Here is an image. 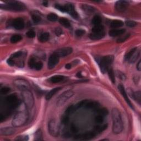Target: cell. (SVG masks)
<instances>
[{"label":"cell","mask_w":141,"mask_h":141,"mask_svg":"<svg viewBox=\"0 0 141 141\" xmlns=\"http://www.w3.org/2000/svg\"><path fill=\"white\" fill-rule=\"evenodd\" d=\"M112 119V131L115 134L120 133L123 130V123L119 110L114 108L111 112Z\"/></svg>","instance_id":"cell-1"},{"label":"cell","mask_w":141,"mask_h":141,"mask_svg":"<svg viewBox=\"0 0 141 141\" xmlns=\"http://www.w3.org/2000/svg\"><path fill=\"white\" fill-rule=\"evenodd\" d=\"M5 5H1L0 7L12 11H23L26 9L25 6L19 1H9L5 2Z\"/></svg>","instance_id":"cell-2"},{"label":"cell","mask_w":141,"mask_h":141,"mask_svg":"<svg viewBox=\"0 0 141 141\" xmlns=\"http://www.w3.org/2000/svg\"><path fill=\"white\" fill-rule=\"evenodd\" d=\"M28 114L26 111H19L16 114L12 120V125L14 127H21L28 121Z\"/></svg>","instance_id":"cell-3"},{"label":"cell","mask_w":141,"mask_h":141,"mask_svg":"<svg viewBox=\"0 0 141 141\" xmlns=\"http://www.w3.org/2000/svg\"><path fill=\"white\" fill-rule=\"evenodd\" d=\"M99 65L101 72L103 73L107 72L110 66L112 64L114 61V56L112 55H108L103 57V58L98 59L97 60Z\"/></svg>","instance_id":"cell-4"},{"label":"cell","mask_w":141,"mask_h":141,"mask_svg":"<svg viewBox=\"0 0 141 141\" xmlns=\"http://www.w3.org/2000/svg\"><path fill=\"white\" fill-rule=\"evenodd\" d=\"M22 99L24 103L28 109H31L34 106V97L30 90H25L22 92Z\"/></svg>","instance_id":"cell-5"},{"label":"cell","mask_w":141,"mask_h":141,"mask_svg":"<svg viewBox=\"0 0 141 141\" xmlns=\"http://www.w3.org/2000/svg\"><path fill=\"white\" fill-rule=\"evenodd\" d=\"M48 130L51 136L56 137L59 136L60 133V127L55 120H51L49 121L48 124Z\"/></svg>","instance_id":"cell-6"},{"label":"cell","mask_w":141,"mask_h":141,"mask_svg":"<svg viewBox=\"0 0 141 141\" xmlns=\"http://www.w3.org/2000/svg\"><path fill=\"white\" fill-rule=\"evenodd\" d=\"M6 102L8 105L9 109L11 110L16 109L19 104L17 96L14 94H11L7 97L6 98Z\"/></svg>","instance_id":"cell-7"},{"label":"cell","mask_w":141,"mask_h":141,"mask_svg":"<svg viewBox=\"0 0 141 141\" xmlns=\"http://www.w3.org/2000/svg\"><path fill=\"white\" fill-rule=\"evenodd\" d=\"M73 94L74 92L71 90H68V91L64 92L58 98V100H57V105L59 106L63 105L69 99L72 97Z\"/></svg>","instance_id":"cell-8"},{"label":"cell","mask_w":141,"mask_h":141,"mask_svg":"<svg viewBox=\"0 0 141 141\" xmlns=\"http://www.w3.org/2000/svg\"><path fill=\"white\" fill-rule=\"evenodd\" d=\"M13 84L18 89L23 91L25 90H30L31 86L28 81L24 79H17L14 80Z\"/></svg>","instance_id":"cell-9"},{"label":"cell","mask_w":141,"mask_h":141,"mask_svg":"<svg viewBox=\"0 0 141 141\" xmlns=\"http://www.w3.org/2000/svg\"><path fill=\"white\" fill-rule=\"evenodd\" d=\"M73 51V50L71 47H63L55 51L54 53L58 55L59 58H64V57L67 56L69 55H70Z\"/></svg>","instance_id":"cell-10"},{"label":"cell","mask_w":141,"mask_h":141,"mask_svg":"<svg viewBox=\"0 0 141 141\" xmlns=\"http://www.w3.org/2000/svg\"><path fill=\"white\" fill-rule=\"evenodd\" d=\"M96 134L94 131L93 132H87L84 134H80L77 135L75 136L74 139L82 140H88L93 138L95 136Z\"/></svg>","instance_id":"cell-11"},{"label":"cell","mask_w":141,"mask_h":141,"mask_svg":"<svg viewBox=\"0 0 141 141\" xmlns=\"http://www.w3.org/2000/svg\"><path fill=\"white\" fill-rule=\"evenodd\" d=\"M59 61V57L56 55L55 53H53L49 58L48 61V68L49 69H52L55 67V66L58 64Z\"/></svg>","instance_id":"cell-12"},{"label":"cell","mask_w":141,"mask_h":141,"mask_svg":"<svg viewBox=\"0 0 141 141\" xmlns=\"http://www.w3.org/2000/svg\"><path fill=\"white\" fill-rule=\"evenodd\" d=\"M129 4L126 1H118L115 4V8L118 12H124L127 10Z\"/></svg>","instance_id":"cell-13"},{"label":"cell","mask_w":141,"mask_h":141,"mask_svg":"<svg viewBox=\"0 0 141 141\" xmlns=\"http://www.w3.org/2000/svg\"><path fill=\"white\" fill-rule=\"evenodd\" d=\"M118 89L119 90L120 92L121 93V94L123 96V97L124 98L126 101L127 102V103L128 104V105L130 106L132 108V109H134V107L133 106V105H132V104L131 103V102L130 100V99H129V98H128V96L127 95L126 92V91H125V88H124V86H123L122 84H119V86H118Z\"/></svg>","instance_id":"cell-14"},{"label":"cell","mask_w":141,"mask_h":141,"mask_svg":"<svg viewBox=\"0 0 141 141\" xmlns=\"http://www.w3.org/2000/svg\"><path fill=\"white\" fill-rule=\"evenodd\" d=\"M12 24L14 28L17 30H22L24 27V22L23 20L20 18L14 19Z\"/></svg>","instance_id":"cell-15"},{"label":"cell","mask_w":141,"mask_h":141,"mask_svg":"<svg viewBox=\"0 0 141 141\" xmlns=\"http://www.w3.org/2000/svg\"><path fill=\"white\" fill-rule=\"evenodd\" d=\"M66 7L67 13H68L72 17L74 18H77L78 17V15L77 12L75 10L73 5L67 4L66 5Z\"/></svg>","instance_id":"cell-16"},{"label":"cell","mask_w":141,"mask_h":141,"mask_svg":"<svg viewBox=\"0 0 141 141\" xmlns=\"http://www.w3.org/2000/svg\"><path fill=\"white\" fill-rule=\"evenodd\" d=\"M16 130L12 127H4L0 130V134L3 136H10L14 133Z\"/></svg>","instance_id":"cell-17"},{"label":"cell","mask_w":141,"mask_h":141,"mask_svg":"<svg viewBox=\"0 0 141 141\" xmlns=\"http://www.w3.org/2000/svg\"><path fill=\"white\" fill-rule=\"evenodd\" d=\"M104 36H105L104 31L101 32H92V33L90 34L89 38H91L92 40H98L103 38L104 37Z\"/></svg>","instance_id":"cell-18"},{"label":"cell","mask_w":141,"mask_h":141,"mask_svg":"<svg viewBox=\"0 0 141 141\" xmlns=\"http://www.w3.org/2000/svg\"><path fill=\"white\" fill-rule=\"evenodd\" d=\"M84 106L87 109L97 110L99 108L100 104L97 101H87Z\"/></svg>","instance_id":"cell-19"},{"label":"cell","mask_w":141,"mask_h":141,"mask_svg":"<svg viewBox=\"0 0 141 141\" xmlns=\"http://www.w3.org/2000/svg\"><path fill=\"white\" fill-rule=\"evenodd\" d=\"M140 51L139 50H138L137 48H136V49L133 52V53L131 54V55L130 56V59H128V61L130 64H132V63H134L137 61V60L138 58V57L139 56Z\"/></svg>","instance_id":"cell-20"},{"label":"cell","mask_w":141,"mask_h":141,"mask_svg":"<svg viewBox=\"0 0 141 141\" xmlns=\"http://www.w3.org/2000/svg\"><path fill=\"white\" fill-rule=\"evenodd\" d=\"M125 32V29H114L111 30L109 32V34L110 37H118V36H120L122 34H124Z\"/></svg>","instance_id":"cell-21"},{"label":"cell","mask_w":141,"mask_h":141,"mask_svg":"<svg viewBox=\"0 0 141 141\" xmlns=\"http://www.w3.org/2000/svg\"><path fill=\"white\" fill-rule=\"evenodd\" d=\"M64 76H61V75H56L50 78V81L53 83H58L61 82L64 79Z\"/></svg>","instance_id":"cell-22"},{"label":"cell","mask_w":141,"mask_h":141,"mask_svg":"<svg viewBox=\"0 0 141 141\" xmlns=\"http://www.w3.org/2000/svg\"><path fill=\"white\" fill-rule=\"evenodd\" d=\"M111 26L113 28H117L124 25V22L120 20H114L111 23Z\"/></svg>","instance_id":"cell-23"},{"label":"cell","mask_w":141,"mask_h":141,"mask_svg":"<svg viewBox=\"0 0 141 141\" xmlns=\"http://www.w3.org/2000/svg\"><path fill=\"white\" fill-rule=\"evenodd\" d=\"M61 89L60 87H58V88H55L53 89H52L51 91H50L47 94V95H46V100H50L51 98L53 96L55 95L56 93H58L60 90Z\"/></svg>","instance_id":"cell-24"},{"label":"cell","mask_w":141,"mask_h":141,"mask_svg":"<svg viewBox=\"0 0 141 141\" xmlns=\"http://www.w3.org/2000/svg\"><path fill=\"white\" fill-rule=\"evenodd\" d=\"M107 125L106 124L100 125V126H95L94 128V132L95 134L101 133V132H103V131L105 130V129L107 128Z\"/></svg>","instance_id":"cell-25"},{"label":"cell","mask_w":141,"mask_h":141,"mask_svg":"<svg viewBox=\"0 0 141 141\" xmlns=\"http://www.w3.org/2000/svg\"><path fill=\"white\" fill-rule=\"evenodd\" d=\"M22 36L19 34H14L13 36H12L11 38V42L12 43L15 44L17 43L18 42L22 40Z\"/></svg>","instance_id":"cell-26"},{"label":"cell","mask_w":141,"mask_h":141,"mask_svg":"<svg viewBox=\"0 0 141 141\" xmlns=\"http://www.w3.org/2000/svg\"><path fill=\"white\" fill-rule=\"evenodd\" d=\"M50 37V35L48 33H44L42 34L39 38V40L41 43H45V42L49 40Z\"/></svg>","instance_id":"cell-27"},{"label":"cell","mask_w":141,"mask_h":141,"mask_svg":"<svg viewBox=\"0 0 141 141\" xmlns=\"http://www.w3.org/2000/svg\"><path fill=\"white\" fill-rule=\"evenodd\" d=\"M77 109L76 105H71L67 107V109L66 110V114L69 115L71 114H72L73 112L76 111V110Z\"/></svg>","instance_id":"cell-28"},{"label":"cell","mask_w":141,"mask_h":141,"mask_svg":"<svg viewBox=\"0 0 141 141\" xmlns=\"http://www.w3.org/2000/svg\"><path fill=\"white\" fill-rule=\"evenodd\" d=\"M59 22L61 25L66 27V28H69L71 25L70 21H69L67 19L65 18H61L60 19Z\"/></svg>","instance_id":"cell-29"},{"label":"cell","mask_w":141,"mask_h":141,"mask_svg":"<svg viewBox=\"0 0 141 141\" xmlns=\"http://www.w3.org/2000/svg\"><path fill=\"white\" fill-rule=\"evenodd\" d=\"M108 74H109V77L110 78V80H111V82L113 83H115V73L114 72L112 68H109L107 70Z\"/></svg>","instance_id":"cell-30"},{"label":"cell","mask_w":141,"mask_h":141,"mask_svg":"<svg viewBox=\"0 0 141 141\" xmlns=\"http://www.w3.org/2000/svg\"><path fill=\"white\" fill-rule=\"evenodd\" d=\"M92 22L93 24H94V26L100 25L101 23V18L100 16H95L93 18Z\"/></svg>","instance_id":"cell-31"},{"label":"cell","mask_w":141,"mask_h":141,"mask_svg":"<svg viewBox=\"0 0 141 141\" xmlns=\"http://www.w3.org/2000/svg\"><path fill=\"white\" fill-rule=\"evenodd\" d=\"M140 92L138 91L136 92L133 93H132V98L136 100L139 104H140Z\"/></svg>","instance_id":"cell-32"},{"label":"cell","mask_w":141,"mask_h":141,"mask_svg":"<svg viewBox=\"0 0 141 141\" xmlns=\"http://www.w3.org/2000/svg\"><path fill=\"white\" fill-rule=\"evenodd\" d=\"M34 139L35 140H43V133L41 130H38L35 133Z\"/></svg>","instance_id":"cell-33"},{"label":"cell","mask_w":141,"mask_h":141,"mask_svg":"<svg viewBox=\"0 0 141 141\" xmlns=\"http://www.w3.org/2000/svg\"><path fill=\"white\" fill-rule=\"evenodd\" d=\"M47 18L51 22H56L58 19V16L55 13H50L47 15Z\"/></svg>","instance_id":"cell-34"},{"label":"cell","mask_w":141,"mask_h":141,"mask_svg":"<svg viewBox=\"0 0 141 141\" xmlns=\"http://www.w3.org/2000/svg\"><path fill=\"white\" fill-rule=\"evenodd\" d=\"M96 111H97L98 115H100L103 116H106L108 114V113H109L108 110L106 109H105V108H102V109H99H99Z\"/></svg>","instance_id":"cell-35"},{"label":"cell","mask_w":141,"mask_h":141,"mask_svg":"<svg viewBox=\"0 0 141 141\" xmlns=\"http://www.w3.org/2000/svg\"><path fill=\"white\" fill-rule=\"evenodd\" d=\"M104 32V26L103 25H99L94 26L92 29V32Z\"/></svg>","instance_id":"cell-36"},{"label":"cell","mask_w":141,"mask_h":141,"mask_svg":"<svg viewBox=\"0 0 141 141\" xmlns=\"http://www.w3.org/2000/svg\"><path fill=\"white\" fill-rule=\"evenodd\" d=\"M29 139L28 136L27 135H21V136H17L15 140L20 141H26Z\"/></svg>","instance_id":"cell-37"},{"label":"cell","mask_w":141,"mask_h":141,"mask_svg":"<svg viewBox=\"0 0 141 141\" xmlns=\"http://www.w3.org/2000/svg\"><path fill=\"white\" fill-rule=\"evenodd\" d=\"M83 9L84 11H85L87 13H92L93 12L94 9L93 7L89 6L87 5H83Z\"/></svg>","instance_id":"cell-38"},{"label":"cell","mask_w":141,"mask_h":141,"mask_svg":"<svg viewBox=\"0 0 141 141\" xmlns=\"http://www.w3.org/2000/svg\"><path fill=\"white\" fill-rule=\"evenodd\" d=\"M69 122V118L68 115L65 114V115L63 116L61 118V123L63 125H66L68 124Z\"/></svg>","instance_id":"cell-39"},{"label":"cell","mask_w":141,"mask_h":141,"mask_svg":"<svg viewBox=\"0 0 141 141\" xmlns=\"http://www.w3.org/2000/svg\"><path fill=\"white\" fill-rule=\"evenodd\" d=\"M36 63H37V62H36L35 59L33 58H31L29 60L28 65L31 68H34Z\"/></svg>","instance_id":"cell-40"},{"label":"cell","mask_w":141,"mask_h":141,"mask_svg":"<svg viewBox=\"0 0 141 141\" xmlns=\"http://www.w3.org/2000/svg\"><path fill=\"white\" fill-rule=\"evenodd\" d=\"M32 19L35 23H38L40 22L41 18L39 16L35 14L32 15Z\"/></svg>","instance_id":"cell-41"},{"label":"cell","mask_w":141,"mask_h":141,"mask_svg":"<svg viewBox=\"0 0 141 141\" xmlns=\"http://www.w3.org/2000/svg\"><path fill=\"white\" fill-rule=\"evenodd\" d=\"M95 121L98 124H101L104 121V116L100 115L96 116L95 118Z\"/></svg>","instance_id":"cell-42"},{"label":"cell","mask_w":141,"mask_h":141,"mask_svg":"<svg viewBox=\"0 0 141 141\" xmlns=\"http://www.w3.org/2000/svg\"><path fill=\"white\" fill-rule=\"evenodd\" d=\"M55 8L58 9V10L62 12H66V5L61 6L60 5H56Z\"/></svg>","instance_id":"cell-43"},{"label":"cell","mask_w":141,"mask_h":141,"mask_svg":"<svg viewBox=\"0 0 141 141\" xmlns=\"http://www.w3.org/2000/svg\"><path fill=\"white\" fill-rule=\"evenodd\" d=\"M126 24L128 27L130 28H132L137 25V23L133 20H128L126 22Z\"/></svg>","instance_id":"cell-44"},{"label":"cell","mask_w":141,"mask_h":141,"mask_svg":"<svg viewBox=\"0 0 141 141\" xmlns=\"http://www.w3.org/2000/svg\"><path fill=\"white\" fill-rule=\"evenodd\" d=\"M22 54H23V52L21 51H19L16 52L14 53L13 54H12V55L11 56V58L13 59L18 58H19V57H20L22 55Z\"/></svg>","instance_id":"cell-45"},{"label":"cell","mask_w":141,"mask_h":141,"mask_svg":"<svg viewBox=\"0 0 141 141\" xmlns=\"http://www.w3.org/2000/svg\"><path fill=\"white\" fill-rule=\"evenodd\" d=\"M85 31L83 29H77L75 32V34L77 36V37H82V35L85 34Z\"/></svg>","instance_id":"cell-46"},{"label":"cell","mask_w":141,"mask_h":141,"mask_svg":"<svg viewBox=\"0 0 141 141\" xmlns=\"http://www.w3.org/2000/svg\"><path fill=\"white\" fill-rule=\"evenodd\" d=\"M129 37H130V34H127V35H124L123 37H121L120 38H119L118 40H117V41H118V43H122V42L126 40Z\"/></svg>","instance_id":"cell-47"},{"label":"cell","mask_w":141,"mask_h":141,"mask_svg":"<svg viewBox=\"0 0 141 141\" xmlns=\"http://www.w3.org/2000/svg\"><path fill=\"white\" fill-rule=\"evenodd\" d=\"M43 63L41 62H37V63H36V64L35 65L34 68L36 70L40 71L41 70L42 68H43Z\"/></svg>","instance_id":"cell-48"},{"label":"cell","mask_w":141,"mask_h":141,"mask_svg":"<svg viewBox=\"0 0 141 141\" xmlns=\"http://www.w3.org/2000/svg\"><path fill=\"white\" fill-rule=\"evenodd\" d=\"M10 91V88L8 87H3L0 90V93H1V94H6L9 92Z\"/></svg>","instance_id":"cell-49"},{"label":"cell","mask_w":141,"mask_h":141,"mask_svg":"<svg viewBox=\"0 0 141 141\" xmlns=\"http://www.w3.org/2000/svg\"><path fill=\"white\" fill-rule=\"evenodd\" d=\"M35 32L33 31V30H31V31H29V32H28L26 33V35L29 38H33L35 37Z\"/></svg>","instance_id":"cell-50"},{"label":"cell","mask_w":141,"mask_h":141,"mask_svg":"<svg viewBox=\"0 0 141 141\" xmlns=\"http://www.w3.org/2000/svg\"><path fill=\"white\" fill-rule=\"evenodd\" d=\"M87 101H88L87 100H83V101H80L79 103H78L76 105V106H77V109H78V108H80V107H82L84 106H85L86 103H87Z\"/></svg>","instance_id":"cell-51"},{"label":"cell","mask_w":141,"mask_h":141,"mask_svg":"<svg viewBox=\"0 0 141 141\" xmlns=\"http://www.w3.org/2000/svg\"><path fill=\"white\" fill-rule=\"evenodd\" d=\"M7 62L9 65L11 66H14L15 65V62L14 61V60L11 58L7 60Z\"/></svg>","instance_id":"cell-52"},{"label":"cell","mask_w":141,"mask_h":141,"mask_svg":"<svg viewBox=\"0 0 141 141\" xmlns=\"http://www.w3.org/2000/svg\"><path fill=\"white\" fill-rule=\"evenodd\" d=\"M55 34L57 36H60L62 34V30L60 28H57L55 29Z\"/></svg>","instance_id":"cell-53"},{"label":"cell","mask_w":141,"mask_h":141,"mask_svg":"<svg viewBox=\"0 0 141 141\" xmlns=\"http://www.w3.org/2000/svg\"><path fill=\"white\" fill-rule=\"evenodd\" d=\"M140 63H141V61H140H140H139L137 65V69L138 70V71H140V68H141Z\"/></svg>","instance_id":"cell-54"},{"label":"cell","mask_w":141,"mask_h":141,"mask_svg":"<svg viewBox=\"0 0 141 141\" xmlns=\"http://www.w3.org/2000/svg\"><path fill=\"white\" fill-rule=\"evenodd\" d=\"M65 67L67 69H68V70H69V69H70L71 68V65L70 64H67L66 65Z\"/></svg>","instance_id":"cell-55"},{"label":"cell","mask_w":141,"mask_h":141,"mask_svg":"<svg viewBox=\"0 0 141 141\" xmlns=\"http://www.w3.org/2000/svg\"><path fill=\"white\" fill-rule=\"evenodd\" d=\"M77 76L78 78H82V74H81L80 72H79L77 74Z\"/></svg>","instance_id":"cell-56"},{"label":"cell","mask_w":141,"mask_h":141,"mask_svg":"<svg viewBox=\"0 0 141 141\" xmlns=\"http://www.w3.org/2000/svg\"><path fill=\"white\" fill-rule=\"evenodd\" d=\"M43 4L44 6H47L48 2H47V1H44V2H43Z\"/></svg>","instance_id":"cell-57"}]
</instances>
